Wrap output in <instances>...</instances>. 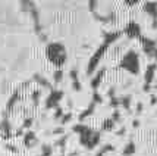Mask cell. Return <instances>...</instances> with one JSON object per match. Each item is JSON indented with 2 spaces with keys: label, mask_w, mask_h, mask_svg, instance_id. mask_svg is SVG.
Instances as JSON below:
<instances>
[{
  "label": "cell",
  "mask_w": 157,
  "mask_h": 156,
  "mask_svg": "<svg viewBox=\"0 0 157 156\" xmlns=\"http://www.w3.org/2000/svg\"><path fill=\"white\" fill-rule=\"evenodd\" d=\"M141 109H143V105H141V103H138V114H141Z\"/></svg>",
  "instance_id": "18"
},
{
  "label": "cell",
  "mask_w": 157,
  "mask_h": 156,
  "mask_svg": "<svg viewBox=\"0 0 157 156\" xmlns=\"http://www.w3.org/2000/svg\"><path fill=\"white\" fill-rule=\"evenodd\" d=\"M154 53H156V58H157V49H156V52H154Z\"/></svg>",
  "instance_id": "19"
},
{
  "label": "cell",
  "mask_w": 157,
  "mask_h": 156,
  "mask_svg": "<svg viewBox=\"0 0 157 156\" xmlns=\"http://www.w3.org/2000/svg\"><path fill=\"white\" fill-rule=\"evenodd\" d=\"M79 136H81L79 137L81 144H84L87 149H94L97 144H98V142H100V134L90 128H87L82 134H79Z\"/></svg>",
  "instance_id": "3"
},
{
  "label": "cell",
  "mask_w": 157,
  "mask_h": 156,
  "mask_svg": "<svg viewBox=\"0 0 157 156\" xmlns=\"http://www.w3.org/2000/svg\"><path fill=\"white\" fill-rule=\"evenodd\" d=\"M145 12H148V14L153 16V19L157 21V3L156 2H150V3H145Z\"/></svg>",
  "instance_id": "7"
},
{
  "label": "cell",
  "mask_w": 157,
  "mask_h": 156,
  "mask_svg": "<svg viewBox=\"0 0 157 156\" xmlns=\"http://www.w3.org/2000/svg\"><path fill=\"white\" fill-rule=\"evenodd\" d=\"M113 127H115V122H113V119H107V121L104 122V125H103V130L109 131V130H112Z\"/></svg>",
  "instance_id": "14"
},
{
  "label": "cell",
  "mask_w": 157,
  "mask_h": 156,
  "mask_svg": "<svg viewBox=\"0 0 157 156\" xmlns=\"http://www.w3.org/2000/svg\"><path fill=\"white\" fill-rule=\"evenodd\" d=\"M137 152V146H135V143L134 142H129L126 146H125V149H123V156H132L134 153Z\"/></svg>",
  "instance_id": "9"
},
{
  "label": "cell",
  "mask_w": 157,
  "mask_h": 156,
  "mask_svg": "<svg viewBox=\"0 0 157 156\" xmlns=\"http://www.w3.org/2000/svg\"><path fill=\"white\" fill-rule=\"evenodd\" d=\"M47 56L56 66H60L66 61V50L60 43H52L47 47Z\"/></svg>",
  "instance_id": "1"
},
{
  "label": "cell",
  "mask_w": 157,
  "mask_h": 156,
  "mask_svg": "<svg viewBox=\"0 0 157 156\" xmlns=\"http://www.w3.org/2000/svg\"><path fill=\"white\" fill-rule=\"evenodd\" d=\"M143 47H144V52L147 54H153L156 52V41L153 40H148V38H143Z\"/></svg>",
  "instance_id": "6"
},
{
  "label": "cell",
  "mask_w": 157,
  "mask_h": 156,
  "mask_svg": "<svg viewBox=\"0 0 157 156\" xmlns=\"http://www.w3.org/2000/svg\"><path fill=\"white\" fill-rule=\"evenodd\" d=\"M125 34L128 35L129 38H137L141 34V28H140L137 22H129L128 27L125 28Z\"/></svg>",
  "instance_id": "5"
},
{
  "label": "cell",
  "mask_w": 157,
  "mask_h": 156,
  "mask_svg": "<svg viewBox=\"0 0 157 156\" xmlns=\"http://www.w3.org/2000/svg\"><path fill=\"white\" fill-rule=\"evenodd\" d=\"M121 66L125 68L126 71H129L131 74H138L140 71V61H138V56L135 52H128V53L123 56L122 62H121Z\"/></svg>",
  "instance_id": "2"
},
{
  "label": "cell",
  "mask_w": 157,
  "mask_h": 156,
  "mask_svg": "<svg viewBox=\"0 0 157 156\" xmlns=\"http://www.w3.org/2000/svg\"><path fill=\"white\" fill-rule=\"evenodd\" d=\"M52 155V149L48 146H43V153L40 156H50Z\"/></svg>",
  "instance_id": "16"
},
{
  "label": "cell",
  "mask_w": 157,
  "mask_h": 156,
  "mask_svg": "<svg viewBox=\"0 0 157 156\" xmlns=\"http://www.w3.org/2000/svg\"><path fill=\"white\" fill-rule=\"evenodd\" d=\"M112 150H115V147H113L112 144H106V146H103L101 150H100V152H98L96 156H104L106 153H107V152H112Z\"/></svg>",
  "instance_id": "12"
},
{
  "label": "cell",
  "mask_w": 157,
  "mask_h": 156,
  "mask_svg": "<svg viewBox=\"0 0 157 156\" xmlns=\"http://www.w3.org/2000/svg\"><path fill=\"white\" fill-rule=\"evenodd\" d=\"M107 47H109V44H106V43H103V46H100L98 47V50L96 52V54L91 58V61H90V65H88V74H91L94 69H96L97 63H98V61L103 58V54H104V52L107 50Z\"/></svg>",
  "instance_id": "4"
},
{
  "label": "cell",
  "mask_w": 157,
  "mask_h": 156,
  "mask_svg": "<svg viewBox=\"0 0 157 156\" xmlns=\"http://www.w3.org/2000/svg\"><path fill=\"white\" fill-rule=\"evenodd\" d=\"M156 63H151L148 65V68H147V72H145V84H151L153 81V78H154V72H156Z\"/></svg>",
  "instance_id": "8"
},
{
  "label": "cell",
  "mask_w": 157,
  "mask_h": 156,
  "mask_svg": "<svg viewBox=\"0 0 157 156\" xmlns=\"http://www.w3.org/2000/svg\"><path fill=\"white\" fill-rule=\"evenodd\" d=\"M60 97H62V93H60V91H55V93H52V96L48 97L47 108H52V106L57 105V102H59V99H60Z\"/></svg>",
  "instance_id": "10"
},
{
  "label": "cell",
  "mask_w": 157,
  "mask_h": 156,
  "mask_svg": "<svg viewBox=\"0 0 157 156\" xmlns=\"http://www.w3.org/2000/svg\"><path fill=\"white\" fill-rule=\"evenodd\" d=\"M125 106L126 109H129V106H131V96H126V97H123L122 99V102H121Z\"/></svg>",
  "instance_id": "15"
},
{
  "label": "cell",
  "mask_w": 157,
  "mask_h": 156,
  "mask_svg": "<svg viewBox=\"0 0 157 156\" xmlns=\"http://www.w3.org/2000/svg\"><path fill=\"white\" fill-rule=\"evenodd\" d=\"M103 75H104V69H101L98 74H97V77L91 81V86H93V88H97L98 87V84H100V81H101V78H103Z\"/></svg>",
  "instance_id": "11"
},
{
  "label": "cell",
  "mask_w": 157,
  "mask_h": 156,
  "mask_svg": "<svg viewBox=\"0 0 157 156\" xmlns=\"http://www.w3.org/2000/svg\"><path fill=\"white\" fill-rule=\"evenodd\" d=\"M33 143H35V137H34V134H33V133H28L27 137H25V144H27V146H31Z\"/></svg>",
  "instance_id": "13"
},
{
  "label": "cell",
  "mask_w": 157,
  "mask_h": 156,
  "mask_svg": "<svg viewBox=\"0 0 157 156\" xmlns=\"http://www.w3.org/2000/svg\"><path fill=\"white\" fill-rule=\"evenodd\" d=\"M60 78H62V71H57L56 72V81H60Z\"/></svg>",
  "instance_id": "17"
}]
</instances>
